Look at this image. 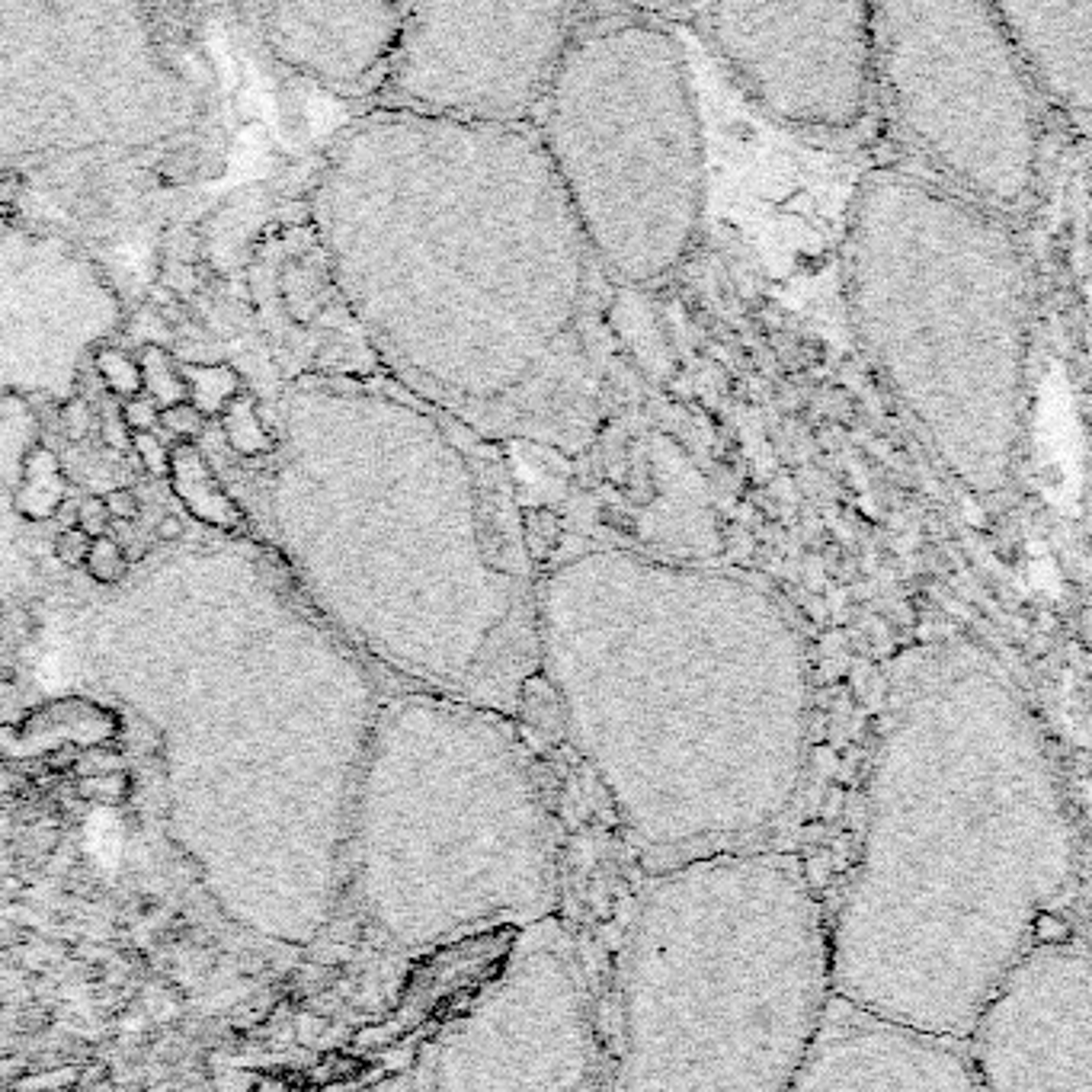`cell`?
Here are the masks:
<instances>
[{
  "label": "cell",
  "instance_id": "cell-17",
  "mask_svg": "<svg viewBox=\"0 0 1092 1092\" xmlns=\"http://www.w3.org/2000/svg\"><path fill=\"white\" fill-rule=\"evenodd\" d=\"M84 568L90 570V577L97 583H116L122 573H126V551H122V545L112 539V535H100V539L90 542V551H87V561H84Z\"/></svg>",
  "mask_w": 1092,
  "mask_h": 1092
},
{
  "label": "cell",
  "instance_id": "cell-3",
  "mask_svg": "<svg viewBox=\"0 0 1092 1092\" xmlns=\"http://www.w3.org/2000/svg\"><path fill=\"white\" fill-rule=\"evenodd\" d=\"M356 155V292L410 388L481 439L580 449L606 407V276L535 129L395 112Z\"/></svg>",
  "mask_w": 1092,
  "mask_h": 1092
},
{
  "label": "cell",
  "instance_id": "cell-5",
  "mask_svg": "<svg viewBox=\"0 0 1092 1092\" xmlns=\"http://www.w3.org/2000/svg\"><path fill=\"white\" fill-rule=\"evenodd\" d=\"M827 1006V929L798 868L756 849L676 861L631 910L599 1092H791Z\"/></svg>",
  "mask_w": 1092,
  "mask_h": 1092
},
{
  "label": "cell",
  "instance_id": "cell-15",
  "mask_svg": "<svg viewBox=\"0 0 1092 1092\" xmlns=\"http://www.w3.org/2000/svg\"><path fill=\"white\" fill-rule=\"evenodd\" d=\"M141 385H148V391L155 395V404L158 400L180 404V400H183V391H186L183 372H174V359L158 347L141 350Z\"/></svg>",
  "mask_w": 1092,
  "mask_h": 1092
},
{
  "label": "cell",
  "instance_id": "cell-6",
  "mask_svg": "<svg viewBox=\"0 0 1092 1092\" xmlns=\"http://www.w3.org/2000/svg\"><path fill=\"white\" fill-rule=\"evenodd\" d=\"M350 820L359 897L395 945L554 916V820L500 712L446 695L398 702L372 731Z\"/></svg>",
  "mask_w": 1092,
  "mask_h": 1092
},
{
  "label": "cell",
  "instance_id": "cell-22",
  "mask_svg": "<svg viewBox=\"0 0 1092 1092\" xmlns=\"http://www.w3.org/2000/svg\"><path fill=\"white\" fill-rule=\"evenodd\" d=\"M78 529L87 535V539H100L109 529V513L103 497H84L78 503Z\"/></svg>",
  "mask_w": 1092,
  "mask_h": 1092
},
{
  "label": "cell",
  "instance_id": "cell-12",
  "mask_svg": "<svg viewBox=\"0 0 1092 1092\" xmlns=\"http://www.w3.org/2000/svg\"><path fill=\"white\" fill-rule=\"evenodd\" d=\"M981 1092H1092V974L1082 938H1038L961 1041Z\"/></svg>",
  "mask_w": 1092,
  "mask_h": 1092
},
{
  "label": "cell",
  "instance_id": "cell-10",
  "mask_svg": "<svg viewBox=\"0 0 1092 1092\" xmlns=\"http://www.w3.org/2000/svg\"><path fill=\"white\" fill-rule=\"evenodd\" d=\"M587 7H407L388 68L404 112L487 126H529Z\"/></svg>",
  "mask_w": 1092,
  "mask_h": 1092
},
{
  "label": "cell",
  "instance_id": "cell-21",
  "mask_svg": "<svg viewBox=\"0 0 1092 1092\" xmlns=\"http://www.w3.org/2000/svg\"><path fill=\"white\" fill-rule=\"evenodd\" d=\"M90 542L81 529H68L61 532L59 539H55L52 551H55V561L64 564V568H81L84 561H87V551H90Z\"/></svg>",
  "mask_w": 1092,
  "mask_h": 1092
},
{
  "label": "cell",
  "instance_id": "cell-18",
  "mask_svg": "<svg viewBox=\"0 0 1092 1092\" xmlns=\"http://www.w3.org/2000/svg\"><path fill=\"white\" fill-rule=\"evenodd\" d=\"M160 426L170 429L174 436L193 439L206 429V417L199 414L196 404H183V400H180V404H170L167 410H160Z\"/></svg>",
  "mask_w": 1092,
  "mask_h": 1092
},
{
  "label": "cell",
  "instance_id": "cell-1",
  "mask_svg": "<svg viewBox=\"0 0 1092 1092\" xmlns=\"http://www.w3.org/2000/svg\"><path fill=\"white\" fill-rule=\"evenodd\" d=\"M1077 878L1070 794L1009 669L971 641L910 654L878 717L827 933L830 996L961 1044Z\"/></svg>",
  "mask_w": 1092,
  "mask_h": 1092
},
{
  "label": "cell",
  "instance_id": "cell-25",
  "mask_svg": "<svg viewBox=\"0 0 1092 1092\" xmlns=\"http://www.w3.org/2000/svg\"><path fill=\"white\" fill-rule=\"evenodd\" d=\"M132 452H135L138 462H145L148 472L167 474V452H164V446L158 443V436H155V433H138V436H132Z\"/></svg>",
  "mask_w": 1092,
  "mask_h": 1092
},
{
  "label": "cell",
  "instance_id": "cell-13",
  "mask_svg": "<svg viewBox=\"0 0 1092 1092\" xmlns=\"http://www.w3.org/2000/svg\"><path fill=\"white\" fill-rule=\"evenodd\" d=\"M791 1092H981L958 1041L933 1038L830 996Z\"/></svg>",
  "mask_w": 1092,
  "mask_h": 1092
},
{
  "label": "cell",
  "instance_id": "cell-20",
  "mask_svg": "<svg viewBox=\"0 0 1092 1092\" xmlns=\"http://www.w3.org/2000/svg\"><path fill=\"white\" fill-rule=\"evenodd\" d=\"M160 285H164L167 292H174L177 299H189V295H196L199 289H203V282H199V276H196V266H186V263H177V260L164 263V270H160Z\"/></svg>",
  "mask_w": 1092,
  "mask_h": 1092
},
{
  "label": "cell",
  "instance_id": "cell-8",
  "mask_svg": "<svg viewBox=\"0 0 1092 1092\" xmlns=\"http://www.w3.org/2000/svg\"><path fill=\"white\" fill-rule=\"evenodd\" d=\"M878 103L967 203L1015 225L1041 180V103L993 4H871Z\"/></svg>",
  "mask_w": 1092,
  "mask_h": 1092
},
{
  "label": "cell",
  "instance_id": "cell-23",
  "mask_svg": "<svg viewBox=\"0 0 1092 1092\" xmlns=\"http://www.w3.org/2000/svg\"><path fill=\"white\" fill-rule=\"evenodd\" d=\"M122 420H126L129 433L135 429V433H151L158 424H160V410L155 400L148 398H132L126 407H122Z\"/></svg>",
  "mask_w": 1092,
  "mask_h": 1092
},
{
  "label": "cell",
  "instance_id": "cell-29",
  "mask_svg": "<svg viewBox=\"0 0 1092 1092\" xmlns=\"http://www.w3.org/2000/svg\"><path fill=\"white\" fill-rule=\"evenodd\" d=\"M55 516H59L61 532L78 529V503H59V510H55Z\"/></svg>",
  "mask_w": 1092,
  "mask_h": 1092
},
{
  "label": "cell",
  "instance_id": "cell-2",
  "mask_svg": "<svg viewBox=\"0 0 1092 1092\" xmlns=\"http://www.w3.org/2000/svg\"><path fill=\"white\" fill-rule=\"evenodd\" d=\"M535 673L619 830L660 861L753 849L811 763L808 638L743 573L590 548L539 570Z\"/></svg>",
  "mask_w": 1092,
  "mask_h": 1092
},
{
  "label": "cell",
  "instance_id": "cell-27",
  "mask_svg": "<svg viewBox=\"0 0 1092 1092\" xmlns=\"http://www.w3.org/2000/svg\"><path fill=\"white\" fill-rule=\"evenodd\" d=\"M103 503H107V513L116 522H135L138 513H141L138 494L129 491V487H116V491H109L107 497H103Z\"/></svg>",
  "mask_w": 1092,
  "mask_h": 1092
},
{
  "label": "cell",
  "instance_id": "cell-16",
  "mask_svg": "<svg viewBox=\"0 0 1092 1092\" xmlns=\"http://www.w3.org/2000/svg\"><path fill=\"white\" fill-rule=\"evenodd\" d=\"M100 378L107 381V391L116 398H135L141 388V369L122 350H103L97 359Z\"/></svg>",
  "mask_w": 1092,
  "mask_h": 1092
},
{
  "label": "cell",
  "instance_id": "cell-9",
  "mask_svg": "<svg viewBox=\"0 0 1092 1092\" xmlns=\"http://www.w3.org/2000/svg\"><path fill=\"white\" fill-rule=\"evenodd\" d=\"M420 1092H599V1051L570 942L520 929L491 983L426 1051Z\"/></svg>",
  "mask_w": 1092,
  "mask_h": 1092
},
{
  "label": "cell",
  "instance_id": "cell-7",
  "mask_svg": "<svg viewBox=\"0 0 1092 1092\" xmlns=\"http://www.w3.org/2000/svg\"><path fill=\"white\" fill-rule=\"evenodd\" d=\"M532 129L609 282L657 289L692 260L708 148L673 26L647 11L587 7Z\"/></svg>",
  "mask_w": 1092,
  "mask_h": 1092
},
{
  "label": "cell",
  "instance_id": "cell-24",
  "mask_svg": "<svg viewBox=\"0 0 1092 1092\" xmlns=\"http://www.w3.org/2000/svg\"><path fill=\"white\" fill-rule=\"evenodd\" d=\"M103 443H107L109 449H116L119 455L132 452V433H129L126 420H122V410L112 407V404L103 410Z\"/></svg>",
  "mask_w": 1092,
  "mask_h": 1092
},
{
  "label": "cell",
  "instance_id": "cell-19",
  "mask_svg": "<svg viewBox=\"0 0 1092 1092\" xmlns=\"http://www.w3.org/2000/svg\"><path fill=\"white\" fill-rule=\"evenodd\" d=\"M59 426L61 433L71 439V443H78V439H87L90 429H93V410H90V400L87 398H71L64 410L59 414Z\"/></svg>",
  "mask_w": 1092,
  "mask_h": 1092
},
{
  "label": "cell",
  "instance_id": "cell-11",
  "mask_svg": "<svg viewBox=\"0 0 1092 1092\" xmlns=\"http://www.w3.org/2000/svg\"><path fill=\"white\" fill-rule=\"evenodd\" d=\"M689 16L746 97L785 129L852 138L871 122V4H708Z\"/></svg>",
  "mask_w": 1092,
  "mask_h": 1092
},
{
  "label": "cell",
  "instance_id": "cell-28",
  "mask_svg": "<svg viewBox=\"0 0 1092 1092\" xmlns=\"http://www.w3.org/2000/svg\"><path fill=\"white\" fill-rule=\"evenodd\" d=\"M183 535H186V525L177 513H164L155 522V539L158 542H177V539H183Z\"/></svg>",
  "mask_w": 1092,
  "mask_h": 1092
},
{
  "label": "cell",
  "instance_id": "cell-4",
  "mask_svg": "<svg viewBox=\"0 0 1092 1092\" xmlns=\"http://www.w3.org/2000/svg\"><path fill=\"white\" fill-rule=\"evenodd\" d=\"M842 289L868 366L948 487L1006 513L1031 372V273L1015 225L938 180L875 170L849 199Z\"/></svg>",
  "mask_w": 1092,
  "mask_h": 1092
},
{
  "label": "cell",
  "instance_id": "cell-26",
  "mask_svg": "<svg viewBox=\"0 0 1092 1092\" xmlns=\"http://www.w3.org/2000/svg\"><path fill=\"white\" fill-rule=\"evenodd\" d=\"M199 170V160L193 151H174V155H167L164 160L158 164V174L167 180V183H186V180H193Z\"/></svg>",
  "mask_w": 1092,
  "mask_h": 1092
},
{
  "label": "cell",
  "instance_id": "cell-14",
  "mask_svg": "<svg viewBox=\"0 0 1092 1092\" xmlns=\"http://www.w3.org/2000/svg\"><path fill=\"white\" fill-rule=\"evenodd\" d=\"M1009 49L1041 109L1057 112L1080 135L1092 112V0L993 4Z\"/></svg>",
  "mask_w": 1092,
  "mask_h": 1092
}]
</instances>
